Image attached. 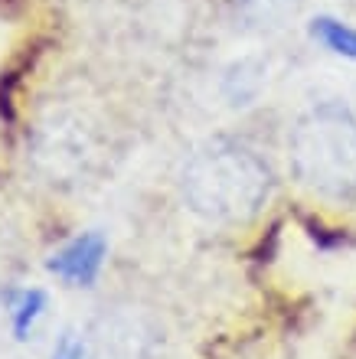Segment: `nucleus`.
<instances>
[{
    "instance_id": "obj_7",
    "label": "nucleus",
    "mask_w": 356,
    "mask_h": 359,
    "mask_svg": "<svg viewBox=\"0 0 356 359\" xmlns=\"http://www.w3.org/2000/svg\"><path fill=\"white\" fill-rule=\"evenodd\" d=\"M310 36L317 39L324 49H330L334 56L356 62V27L334 17H314L310 20Z\"/></svg>"
},
{
    "instance_id": "obj_8",
    "label": "nucleus",
    "mask_w": 356,
    "mask_h": 359,
    "mask_svg": "<svg viewBox=\"0 0 356 359\" xmlns=\"http://www.w3.org/2000/svg\"><path fill=\"white\" fill-rule=\"evenodd\" d=\"M20 268V248H17V238L10 236L7 229L0 226V291L7 294L10 291V281Z\"/></svg>"
},
{
    "instance_id": "obj_5",
    "label": "nucleus",
    "mask_w": 356,
    "mask_h": 359,
    "mask_svg": "<svg viewBox=\"0 0 356 359\" xmlns=\"http://www.w3.org/2000/svg\"><path fill=\"white\" fill-rule=\"evenodd\" d=\"M105 255H108V238L102 232H79L59 252H53L46 268L72 287H92L105 268Z\"/></svg>"
},
{
    "instance_id": "obj_3",
    "label": "nucleus",
    "mask_w": 356,
    "mask_h": 359,
    "mask_svg": "<svg viewBox=\"0 0 356 359\" xmlns=\"http://www.w3.org/2000/svg\"><path fill=\"white\" fill-rule=\"evenodd\" d=\"M29 157L49 183L72 187L92 173L95 161H98V147H95L92 128L79 114L53 111L37 124Z\"/></svg>"
},
{
    "instance_id": "obj_1",
    "label": "nucleus",
    "mask_w": 356,
    "mask_h": 359,
    "mask_svg": "<svg viewBox=\"0 0 356 359\" xmlns=\"http://www.w3.org/2000/svg\"><path fill=\"white\" fill-rule=\"evenodd\" d=\"M275 189L268 163L239 141L216 137L190 157L183 196L199 219L216 226H245L265 209Z\"/></svg>"
},
{
    "instance_id": "obj_2",
    "label": "nucleus",
    "mask_w": 356,
    "mask_h": 359,
    "mask_svg": "<svg viewBox=\"0 0 356 359\" xmlns=\"http://www.w3.org/2000/svg\"><path fill=\"white\" fill-rule=\"evenodd\" d=\"M288 163L301 187L334 203L356 199V118L340 104L308 111L288 137Z\"/></svg>"
},
{
    "instance_id": "obj_6",
    "label": "nucleus",
    "mask_w": 356,
    "mask_h": 359,
    "mask_svg": "<svg viewBox=\"0 0 356 359\" xmlns=\"http://www.w3.org/2000/svg\"><path fill=\"white\" fill-rule=\"evenodd\" d=\"M49 307V297L43 287H10L7 291V317H10V333L13 340L27 343L37 330V323L43 320V313Z\"/></svg>"
},
{
    "instance_id": "obj_9",
    "label": "nucleus",
    "mask_w": 356,
    "mask_h": 359,
    "mask_svg": "<svg viewBox=\"0 0 356 359\" xmlns=\"http://www.w3.org/2000/svg\"><path fill=\"white\" fill-rule=\"evenodd\" d=\"M49 359H92V346H88L85 337L66 330V333H59V340H56V346H53V353H49Z\"/></svg>"
},
{
    "instance_id": "obj_4",
    "label": "nucleus",
    "mask_w": 356,
    "mask_h": 359,
    "mask_svg": "<svg viewBox=\"0 0 356 359\" xmlns=\"http://www.w3.org/2000/svg\"><path fill=\"white\" fill-rule=\"evenodd\" d=\"M92 359H164V337L141 311H112L98 320Z\"/></svg>"
}]
</instances>
